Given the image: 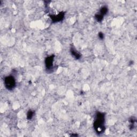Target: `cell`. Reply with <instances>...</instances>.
Here are the masks:
<instances>
[{"mask_svg": "<svg viewBox=\"0 0 137 137\" xmlns=\"http://www.w3.org/2000/svg\"><path fill=\"white\" fill-rule=\"evenodd\" d=\"M98 36H99V39L101 40H103L104 39V34L101 32H100L99 33Z\"/></svg>", "mask_w": 137, "mask_h": 137, "instance_id": "10", "label": "cell"}, {"mask_svg": "<svg viewBox=\"0 0 137 137\" xmlns=\"http://www.w3.org/2000/svg\"><path fill=\"white\" fill-rule=\"evenodd\" d=\"M70 52H71V54L72 55V56H73L76 59H77V60H79V59L80 58L81 55L77 52L76 49L72 48L71 49V50H70Z\"/></svg>", "mask_w": 137, "mask_h": 137, "instance_id": "5", "label": "cell"}, {"mask_svg": "<svg viewBox=\"0 0 137 137\" xmlns=\"http://www.w3.org/2000/svg\"><path fill=\"white\" fill-rule=\"evenodd\" d=\"M103 17L104 16H103L102 15H100V14H96L95 16V19L97 22L100 23L102 21L103 19Z\"/></svg>", "mask_w": 137, "mask_h": 137, "instance_id": "7", "label": "cell"}, {"mask_svg": "<svg viewBox=\"0 0 137 137\" xmlns=\"http://www.w3.org/2000/svg\"><path fill=\"white\" fill-rule=\"evenodd\" d=\"M108 12V7H107L106 6H103V7H102L100 9L99 14L100 15H102L103 16H104L105 15H106L107 14Z\"/></svg>", "mask_w": 137, "mask_h": 137, "instance_id": "6", "label": "cell"}, {"mask_svg": "<svg viewBox=\"0 0 137 137\" xmlns=\"http://www.w3.org/2000/svg\"><path fill=\"white\" fill-rule=\"evenodd\" d=\"M129 121H130V129H131V130L133 129L134 127V124L136 123V119H134V118H133V117L131 118Z\"/></svg>", "mask_w": 137, "mask_h": 137, "instance_id": "8", "label": "cell"}, {"mask_svg": "<svg viewBox=\"0 0 137 137\" xmlns=\"http://www.w3.org/2000/svg\"><path fill=\"white\" fill-rule=\"evenodd\" d=\"M5 86L8 90H12L16 87V80L12 76H8L4 78Z\"/></svg>", "mask_w": 137, "mask_h": 137, "instance_id": "2", "label": "cell"}, {"mask_svg": "<svg viewBox=\"0 0 137 137\" xmlns=\"http://www.w3.org/2000/svg\"><path fill=\"white\" fill-rule=\"evenodd\" d=\"M34 114V112L33 111H32L31 110H30L29 111H28L27 112V118L28 120L31 119L32 118H33V117Z\"/></svg>", "mask_w": 137, "mask_h": 137, "instance_id": "9", "label": "cell"}, {"mask_svg": "<svg viewBox=\"0 0 137 137\" xmlns=\"http://www.w3.org/2000/svg\"><path fill=\"white\" fill-rule=\"evenodd\" d=\"M54 55H51L50 56L47 57L45 60V64L47 69L50 70L53 68V62H54Z\"/></svg>", "mask_w": 137, "mask_h": 137, "instance_id": "4", "label": "cell"}, {"mask_svg": "<svg viewBox=\"0 0 137 137\" xmlns=\"http://www.w3.org/2000/svg\"><path fill=\"white\" fill-rule=\"evenodd\" d=\"M105 115L104 113L98 112L96 114L95 120L94 123V127L98 133H102L105 130L104 126Z\"/></svg>", "mask_w": 137, "mask_h": 137, "instance_id": "1", "label": "cell"}, {"mask_svg": "<svg viewBox=\"0 0 137 137\" xmlns=\"http://www.w3.org/2000/svg\"><path fill=\"white\" fill-rule=\"evenodd\" d=\"M64 15H65V13L64 12H61L56 15H50V17L51 20L53 21V22L56 23L63 20V19H64Z\"/></svg>", "mask_w": 137, "mask_h": 137, "instance_id": "3", "label": "cell"}]
</instances>
